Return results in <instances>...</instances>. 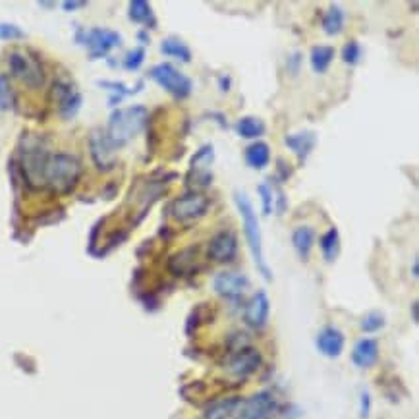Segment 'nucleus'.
I'll use <instances>...</instances> for the list:
<instances>
[{"instance_id": "cd10ccee", "label": "nucleus", "mask_w": 419, "mask_h": 419, "mask_svg": "<svg viewBox=\"0 0 419 419\" xmlns=\"http://www.w3.org/2000/svg\"><path fill=\"white\" fill-rule=\"evenodd\" d=\"M215 161V149L213 145H203L192 157V172H209V166Z\"/></svg>"}, {"instance_id": "c85d7f7f", "label": "nucleus", "mask_w": 419, "mask_h": 419, "mask_svg": "<svg viewBox=\"0 0 419 419\" xmlns=\"http://www.w3.org/2000/svg\"><path fill=\"white\" fill-rule=\"evenodd\" d=\"M16 105V95L6 76H0V111H12Z\"/></svg>"}, {"instance_id": "b1692460", "label": "nucleus", "mask_w": 419, "mask_h": 419, "mask_svg": "<svg viewBox=\"0 0 419 419\" xmlns=\"http://www.w3.org/2000/svg\"><path fill=\"white\" fill-rule=\"evenodd\" d=\"M161 52L166 55V57L178 58V60H182L185 64L192 62V50H190V47L185 45L184 41L176 39V37H169V39L162 41Z\"/></svg>"}, {"instance_id": "20e7f679", "label": "nucleus", "mask_w": 419, "mask_h": 419, "mask_svg": "<svg viewBox=\"0 0 419 419\" xmlns=\"http://www.w3.org/2000/svg\"><path fill=\"white\" fill-rule=\"evenodd\" d=\"M151 80L161 85L164 91H169L174 99H187L192 95L194 81L190 80L185 73L176 70L172 64H157L149 70Z\"/></svg>"}, {"instance_id": "412c9836", "label": "nucleus", "mask_w": 419, "mask_h": 419, "mask_svg": "<svg viewBox=\"0 0 419 419\" xmlns=\"http://www.w3.org/2000/svg\"><path fill=\"white\" fill-rule=\"evenodd\" d=\"M195 255H197V248H187V250L174 253L169 261L170 273L176 274V276H184V274L190 273L194 269Z\"/></svg>"}, {"instance_id": "4be33fe9", "label": "nucleus", "mask_w": 419, "mask_h": 419, "mask_svg": "<svg viewBox=\"0 0 419 419\" xmlns=\"http://www.w3.org/2000/svg\"><path fill=\"white\" fill-rule=\"evenodd\" d=\"M344 22H346L344 10L340 8L339 4H332L331 8L325 12V16H322V31L327 33V35H331V37H336L344 29Z\"/></svg>"}, {"instance_id": "c756f323", "label": "nucleus", "mask_w": 419, "mask_h": 419, "mask_svg": "<svg viewBox=\"0 0 419 419\" xmlns=\"http://www.w3.org/2000/svg\"><path fill=\"white\" fill-rule=\"evenodd\" d=\"M362 47H360L357 41H348L346 45H344V49H342V60L350 66L357 64L362 60Z\"/></svg>"}, {"instance_id": "6e6552de", "label": "nucleus", "mask_w": 419, "mask_h": 419, "mask_svg": "<svg viewBox=\"0 0 419 419\" xmlns=\"http://www.w3.org/2000/svg\"><path fill=\"white\" fill-rule=\"evenodd\" d=\"M278 411V400L274 398L273 392L261 390L243 400L242 410H240V419H271Z\"/></svg>"}, {"instance_id": "e433bc0d", "label": "nucleus", "mask_w": 419, "mask_h": 419, "mask_svg": "<svg viewBox=\"0 0 419 419\" xmlns=\"http://www.w3.org/2000/svg\"><path fill=\"white\" fill-rule=\"evenodd\" d=\"M85 6V2H64L62 4V8L68 10V12H73L76 8H83Z\"/></svg>"}, {"instance_id": "7ed1b4c3", "label": "nucleus", "mask_w": 419, "mask_h": 419, "mask_svg": "<svg viewBox=\"0 0 419 419\" xmlns=\"http://www.w3.org/2000/svg\"><path fill=\"white\" fill-rule=\"evenodd\" d=\"M147 116H149V114H147L145 106L139 105L128 106V108H124V111L113 113L105 134L116 151H118L120 147L126 145L129 139H134L141 129L145 128Z\"/></svg>"}, {"instance_id": "f3484780", "label": "nucleus", "mask_w": 419, "mask_h": 419, "mask_svg": "<svg viewBox=\"0 0 419 419\" xmlns=\"http://www.w3.org/2000/svg\"><path fill=\"white\" fill-rule=\"evenodd\" d=\"M379 360V342L375 339H362L355 342L352 350V362L360 369L373 367Z\"/></svg>"}, {"instance_id": "f257e3e1", "label": "nucleus", "mask_w": 419, "mask_h": 419, "mask_svg": "<svg viewBox=\"0 0 419 419\" xmlns=\"http://www.w3.org/2000/svg\"><path fill=\"white\" fill-rule=\"evenodd\" d=\"M234 203L238 207V213L242 217L243 225V234L250 246L251 255H253V263L257 265V269L263 274L265 280H273V271L269 269L265 261V253H263V234H261V226H259V218L253 211L250 197L243 194V192H236L234 194Z\"/></svg>"}, {"instance_id": "4c0bfd02", "label": "nucleus", "mask_w": 419, "mask_h": 419, "mask_svg": "<svg viewBox=\"0 0 419 419\" xmlns=\"http://www.w3.org/2000/svg\"><path fill=\"white\" fill-rule=\"evenodd\" d=\"M411 317H413V322H418V301H413L411 304Z\"/></svg>"}, {"instance_id": "473e14b6", "label": "nucleus", "mask_w": 419, "mask_h": 419, "mask_svg": "<svg viewBox=\"0 0 419 419\" xmlns=\"http://www.w3.org/2000/svg\"><path fill=\"white\" fill-rule=\"evenodd\" d=\"M80 105H81V97L78 95V93H72V95H70V97L66 99L64 103L60 105V113H62L64 118H70V116H73V114L78 113Z\"/></svg>"}, {"instance_id": "58836bf2", "label": "nucleus", "mask_w": 419, "mask_h": 419, "mask_svg": "<svg viewBox=\"0 0 419 419\" xmlns=\"http://www.w3.org/2000/svg\"><path fill=\"white\" fill-rule=\"evenodd\" d=\"M411 274L418 278V259H416V261H413V265H411Z\"/></svg>"}, {"instance_id": "f8f14e48", "label": "nucleus", "mask_w": 419, "mask_h": 419, "mask_svg": "<svg viewBox=\"0 0 419 419\" xmlns=\"http://www.w3.org/2000/svg\"><path fill=\"white\" fill-rule=\"evenodd\" d=\"M269 313H271V301L265 292L259 290L253 294V298L248 301L246 311H243V319L250 325L251 329H263L269 321Z\"/></svg>"}, {"instance_id": "bb28decb", "label": "nucleus", "mask_w": 419, "mask_h": 419, "mask_svg": "<svg viewBox=\"0 0 419 419\" xmlns=\"http://www.w3.org/2000/svg\"><path fill=\"white\" fill-rule=\"evenodd\" d=\"M129 20L136 22V24H151V27H155L151 4L145 2V0H134V2H129Z\"/></svg>"}, {"instance_id": "2eb2a0df", "label": "nucleus", "mask_w": 419, "mask_h": 419, "mask_svg": "<svg viewBox=\"0 0 419 419\" xmlns=\"http://www.w3.org/2000/svg\"><path fill=\"white\" fill-rule=\"evenodd\" d=\"M243 398L240 396H228V398L215 400L205 408L203 419H236L240 416Z\"/></svg>"}, {"instance_id": "72a5a7b5", "label": "nucleus", "mask_w": 419, "mask_h": 419, "mask_svg": "<svg viewBox=\"0 0 419 419\" xmlns=\"http://www.w3.org/2000/svg\"><path fill=\"white\" fill-rule=\"evenodd\" d=\"M143 58H145V50L143 49H136L129 52L126 60H124V66L126 70H137L139 66L143 64Z\"/></svg>"}, {"instance_id": "dca6fc26", "label": "nucleus", "mask_w": 419, "mask_h": 419, "mask_svg": "<svg viewBox=\"0 0 419 419\" xmlns=\"http://www.w3.org/2000/svg\"><path fill=\"white\" fill-rule=\"evenodd\" d=\"M315 344H317V350H319L322 355L334 360V357H339V355L344 352L346 340H344V334H342L336 327H325V329L317 334Z\"/></svg>"}, {"instance_id": "4468645a", "label": "nucleus", "mask_w": 419, "mask_h": 419, "mask_svg": "<svg viewBox=\"0 0 419 419\" xmlns=\"http://www.w3.org/2000/svg\"><path fill=\"white\" fill-rule=\"evenodd\" d=\"M114 153H116V149L108 141L105 132H95L91 136V157L99 170L114 169Z\"/></svg>"}, {"instance_id": "a878e982", "label": "nucleus", "mask_w": 419, "mask_h": 419, "mask_svg": "<svg viewBox=\"0 0 419 419\" xmlns=\"http://www.w3.org/2000/svg\"><path fill=\"white\" fill-rule=\"evenodd\" d=\"M332 58H334V49L332 47H327V45H319V47H313L311 49V68H313L317 73H325L329 70V66L332 64Z\"/></svg>"}, {"instance_id": "c9c22d12", "label": "nucleus", "mask_w": 419, "mask_h": 419, "mask_svg": "<svg viewBox=\"0 0 419 419\" xmlns=\"http://www.w3.org/2000/svg\"><path fill=\"white\" fill-rule=\"evenodd\" d=\"M371 413V395L367 390H363L360 395V416L362 419H367Z\"/></svg>"}, {"instance_id": "423d86ee", "label": "nucleus", "mask_w": 419, "mask_h": 419, "mask_svg": "<svg viewBox=\"0 0 419 419\" xmlns=\"http://www.w3.org/2000/svg\"><path fill=\"white\" fill-rule=\"evenodd\" d=\"M49 153L43 147H25L22 149V174L25 184L31 187H43L45 185V169H47Z\"/></svg>"}, {"instance_id": "9d476101", "label": "nucleus", "mask_w": 419, "mask_h": 419, "mask_svg": "<svg viewBox=\"0 0 419 419\" xmlns=\"http://www.w3.org/2000/svg\"><path fill=\"white\" fill-rule=\"evenodd\" d=\"M213 288L220 298L225 299H240L250 288V278L243 273H234V271H225L218 273L213 280Z\"/></svg>"}, {"instance_id": "393cba45", "label": "nucleus", "mask_w": 419, "mask_h": 419, "mask_svg": "<svg viewBox=\"0 0 419 419\" xmlns=\"http://www.w3.org/2000/svg\"><path fill=\"white\" fill-rule=\"evenodd\" d=\"M319 246H321V251L322 255H325V261H329V263H332L334 259H336V255H339L340 251V234L339 230L332 226V228H329L325 234L319 238Z\"/></svg>"}, {"instance_id": "f03ea898", "label": "nucleus", "mask_w": 419, "mask_h": 419, "mask_svg": "<svg viewBox=\"0 0 419 419\" xmlns=\"http://www.w3.org/2000/svg\"><path fill=\"white\" fill-rule=\"evenodd\" d=\"M81 176V162L68 153L49 155L45 169V185L55 194H70Z\"/></svg>"}, {"instance_id": "0eeeda50", "label": "nucleus", "mask_w": 419, "mask_h": 419, "mask_svg": "<svg viewBox=\"0 0 419 419\" xmlns=\"http://www.w3.org/2000/svg\"><path fill=\"white\" fill-rule=\"evenodd\" d=\"M209 211V199L199 192H187L182 197H178L170 205V215L180 222L197 220L207 215Z\"/></svg>"}, {"instance_id": "a211bd4d", "label": "nucleus", "mask_w": 419, "mask_h": 419, "mask_svg": "<svg viewBox=\"0 0 419 419\" xmlns=\"http://www.w3.org/2000/svg\"><path fill=\"white\" fill-rule=\"evenodd\" d=\"M284 143L290 147V151L298 157L299 161L306 162V159L311 155L315 145H317V134L309 132V129L296 132V134H290V136L284 137Z\"/></svg>"}, {"instance_id": "f704fd0d", "label": "nucleus", "mask_w": 419, "mask_h": 419, "mask_svg": "<svg viewBox=\"0 0 419 419\" xmlns=\"http://www.w3.org/2000/svg\"><path fill=\"white\" fill-rule=\"evenodd\" d=\"M24 31L12 24H0V39L2 41H12V39H22Z\"/></svg>"}, {"instance_id": "39448f33", "label": "nucleus", "mask_w": 419, "mask_h": 419, "mask_svg": "<svg viewBox=\"0 0 419 419\" xmlns=\"http://www.w3.org/2000/svg\"><path fill=\"white\" fill-rule=\"evenodd\" d=\"M10 72L14 78L20 81H24L27 87L37 89L45 83V72L43 66L35 57H29L22 50H14L8 57Z\"/></svg>"}, {"instance_id": "6ab92c4d", "label": "nucleus", "mask_w": 419, "mask_h": 419, "mask_svg": "<svg viewBox=\"0 0 419 419\" xmlns=\"http://www.w3.org/2000/svg\"><path fill=\"white\" fill-rule=\"evenodd\" d=\"M315 240H317V234H315V230L311 226H298L296 230H294V234H292V246H294V250L298 251V255L304 261L309 257V253L313 250Z\"/></svg>"}, {"instance_id": "7c9ffc66", "label": "nucleus", "mask_w": 419, "mask_h": 419, "mask_svg": "<svg viewBox=\"0 0 419 419\" xmlns=\"http://www.w3.org/2000/svg\"><path fill=\"white\" fill-rule=\"evenodd\" d=\"M383 327H385V315L377 313V311L365 315V317L362 319V331L363 332H377V331H381Z\"/></svg>"}, {"instance_id": "2f4dec72", "label": "nucleus", "mask_w": 419, "mask_h": 419, "mask_svg": "<svg viewBox=\"0 0 419 419\" xmlns=\"http://www.w3.org/2000/svg\"><path fill=\"white\" fill-rule=\"evenodd\" d=\"M259 197H261V205H263V215L269 217L274 209V195H273V187L269 184H259L257 185Z\"/></svg>"}, {"instance_id": "9b49d317", "label": "nucleus", "mask_w": 419, "mask_h": 419, "mask_svg": "<svg viewBox=\"0 0 419 419\" xmlns=\"http://www.w3.org/2000/svg\"><path fill=\"white\" fill-rule=\"evenodd\" d=\"M238 255V236L232 230H222L211 238L207 257L215 263H232Z\"/></svg>"}, {"instance_id": "ddd939ff", "label": "nucleus", "mask_w": 419, "mask_h": 419, "mask_svg": "<svg viewBox=\"0 0 419 419\" xmlns=\"http://www.w3.org/2000/svg\"><path fill=\"white\" fill-rule=\"evenodd\" d=\"M85 45L91 50V57L101 58L105 57L108 50H113L114 47H120V35L108 29H91L85 33Z\"/></svg>"}, {"instance_id": "1a4fd4ad", "label": "nucleus", "mask_w": 419, "mask_h": 419, "mask_svg": "<svg viewBox=\"0 0 419 419\" xmlns=\"http://www.w3.org/2000/svg\"><path fill=\"white\" fill-rule=\"evenodd\" d=\"M261 363H263V355H261L257 348L243 346L240 350H236L232 357H230L228 373L232 377H238V379H246V377L253 375L261 367Z\"/></svg>"}, {"instance_id": "aec40b11", "label": "nucleus", "mask_w": 419, "mask_h": 419, "mask_svg": "<svg viewBox=\"0 0 419 419\" xmlns=\"http://www.w3.org/2000/svg\"><path fill=\"white\" fill-rule=\"evenodd\" d=\"M243 159L250 169L263 170L271 162V147L267 145L265 141H255L250 147H246Z\"/></svg>"}, {"instance_id": "5701e85b", "label": "nucleus", "mask_w": 419, "mask_h": 419, "mask_svg": "<svg viewBox=\"0 0 419 419\" xmlns=\"http://www.w3.org/2000/svg\"><path fill=\"white\" fill-rule=\"evenodd\" d=\"M265 122L257 118V116H243L236 124V132L238 136L243 139H255L265 134Z\"/></svg>"}]
</instances>
